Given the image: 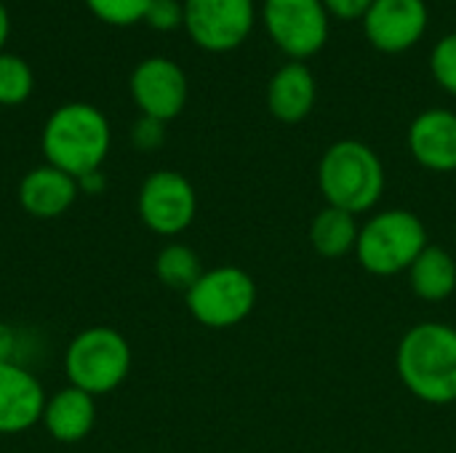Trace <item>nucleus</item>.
Masks as SVG:
<instances>
[{
	"label": "nucleus",
	"instance_id": "1",
	"mask_svg": "<svg viewBox=\"0 0 456 453\" xmlns=\"http://www.w3.org/2000/svg\"><path fill=\"white\" fill-rule=\"evenodd\" d=\"M398 376L403 387L430 406L456 400V328L446 323H419L398 344Z\"/></svg>",
	"mask_w": 456,
	"mask_h": 453
},
{
	"label": "nucleus",
	"instance_id": "2",
	"mask_svg": "<svg viewBox=\"0 0 456 453\" xmlns=\"http://www.w3.org/2000/svg\"><path fill=\"white\" fill-rule=\"evenodd\" d=\"M112 131L102 109L86 101H69L51 112L40 144L51 166L80 179L99 171L110 152Z\"/></svg>",
	"mask_w": 456,
	"mask_h": 453
},
{
	"label": "nucleus",
	"instance_id": "3",
	"mask_svg": "<svg viewBox=\"0 0 456 453\" xmlns=\"http://www.w3.org/2000/svg\"><path fill=\"white\" fill-rule=\"evenodd\" d=\"M318 187L326 206L358 216L379 203L385 192V166L369 144L339 139L318 163Z\"/></svg>",
	"mask_w": 456,
	"mask_h": 453
},
{
	"label": "nucleus",
	"instance_id": "4",
	"mask_svg": "<svg viewBox=\"0 0 456 453\" xmlns=\"http://www.w3.org/2000/svg\"><path fill=\"white\" fill-rule=\"evenodd\" d=\"M425 222L406 208L374 214L358 232L355 256L361 267L377 278L409 272L417 256L428 248Z\"/></svg>",
	"mask_w": 456,
	"mask_h": 453
},
{
	"label": "nucleus",
	"instance_id": "5",
	"mask_svg": "<svg viewBox=\"0 0 456 453\" xmlns=\"http://www.w3.org/2000/svg\"><path fill=\"white\" fill-rule=\"evenodd\" d=\"M64 371L69 387L88 395H107L118 390L131 371V347L126 336L107 326L80 331L64 355Z\"/></svg>",
	"mask_w": 456,
	"mask_h": 453
},
{
	"label": "nucleus",
	"instance_id": "6",
	"mask_svg": "<svg viewBox=\"0 0 456 453\" xmlns=\"http://www.w3.org/2000/svg\"><path fill=\"white\" fill-rule=\"evenodd\" d=\"M254 304L256 283L240 267L206 270L187 291V310L206 328H232L254 312Z\"/></svg>",
	"mask_w": 456,
	"mask_h": 453
},
{
	"label": "nucleus",
	"instance_id": "7",
	"mask_svg": "<svg viewBox=\"0 0 456 453\" xmlns=\"http://www.w3.org/2000/svg\"><path fill=\"white\" fill-rule=\"evenodd\" d=\"M265 29L291 59L307 61L329 40V11L323 0H265Z\"/></svg>",
	"mask_w": 456,
	"mask_h": 453
},
{
	"label": "nucleus",
	"instance_id": "8",
	"mask_svg": "<svg viewBox=\"0 0 456 453\" xmlns=\"http://www.w3.org/2000/svg\"><path fill=\"white\" fill-rule=\"evenodd\" d=\"M254 21V0H184V29L211 53H224L246 43Z\"/></svg>",
	"mask_w": 456,
	"mask_h": 453
},
{
	"label": "nucleus",
	"instance_id": "9",
	"mask_svg": "<svg viewBox=\"0 0 456 453\" xmlns=\"http://www.w3.org/2000/svg\"><path fill=\"white\" fill-rule=\"evenodd\" d=\"M136 208L147 230L171 238L192 224L198 211V195L190 179L179 171H155L144 179Z\"/></svg>",
	"mask_w": 456,
	"mask_h": 453
},
{
	"label": "nucleus",
	"instance_id": "10",
	"mask_svg": "<svg viewBox=\"0 0 456 453\" xmlns=\"http://www.w3.org/2000/svg\"><path fill=\"white\" fill-rule=\"evenodd\" d=\"M131 96L142 115L168 123L182 115L187 104V75L176 61L166 56H150L131 72Z\"/></svg>",
	"mask_w": 456,
	"mask_h": 453
},
{
	"label": "nucleus",
	"instance_id": "11",
	"mask_svg": "<svg viewBox=\"0 0 456 453\" xmlns=\"http://www.w3.org/2000/svg\"><path fill=\"white\" fill-rule=\"evenodd\" d=\"M425 0H374L363 16L366 40L382 53H403L428 32Z\"/></svg>",
	"mask_w": 456,
	"mask_h": 453
},
{
	"label": "nucleus",
	"instance_id": "12",
	"mask_svg": "<svg viewBox=\"0 0 456 453\" xmlns=\"http://www.w3.org/2000/svg\"><path fill=\"white\" fill-rule=\"evenodd\" d=\"M45 392L37 376L21 363H0V435L32 430L45 411Z\"/></svg>",
	"mask_w": 456,
	"mask_h": 453
},
{
	"label": "nucleus",
	"instance_id": "13",
	"mask_svg": "<svg viewBox=\"0 0 456 453\" xmlns=\"http://www.w3.org/2000/svg\"><path fill=\"white\" fill-rule=\"evenodd\" d=\"M409 150L428 171H456V112L441 107L419 112L409 125Z\"/></svg>",
	"mask_w": 456,
	"mask_h": 453
},
{
	"label": "nucleus",
	"instance_id": "14",
	"mask_svg": "<svg viewBox=\"0 0 456 453\" xmlns=\"http://www.w3.org/2000/svg\"><path fill=\"white\" fill-rule=\"evenodd\" d=\"M77 195V179L51 163L27 171L19 182V203L35 219H56L67 214Z\"/></svg>",
	"mask_w": 456,
	"mask_h": 453
},
{
	"label": "nucleus",
	"instance_id": "15",
	"mask_svg": "<svg viewBox=\"0 0 456 453\" xmlns=\"http://www.w3.org/2000/svg\"><path fill=\"white\" fill-rule=\"evenodd\" d=\"M318 99V85L307 61H286L267 83V109L275 120L294 125L307 120Z\"/></svg>",
	"mask_w": 456,
	"mask_h": 453
},
{
	"label": "nucleus",
	"instance_id": "16",
	"mask_svg": "<svg viewBox=\"0 0 456 453\" xmlns=\"http://www.w3.org/2000/svg\"><path fill=\"white\" fill-rule=\"evenodd\" d=\"M40 422L53 441L77 443V441L88 438V433L96 425L94 395H88L77 387H64L45 400V411H43Z\"/></svg>",
	"mask_w": 456,
	"mask_h": 453
},
{
	"label": "nucleus",
	"instance_id": "17",
	"mask_svg": "<svg viewBox=\"0 0 456 453\" xmlns=\"http://www.w3.org/2000/svg\"><path fill=\"white\" fill-rule=\"evenodd\" d=\"M409 286L425 302H444L456 291L454 256L441 246H428L409 267Z\"/></svg>",
	"mask_w": 456,
	"mask_h": 453
},
{
	"label": "nucleus",
	"instance_id": "18",
	"mask_svg": "<svg viewBox=\"0 0 456 453\" xmlns=\"http://www.w3.org/2000/svg\"><path fill=\"white\" fill-rule=\"evenodd\" d=\"M358 232H361V227L355 224L353 214L334 208V206H326L323 211L315 214V219L310 224V243H313L318 256L342 259L350 251H355Z\"/></svg>",
	"mask_w": 456,
	"mask_h": 453
},
{
	"label": "nucleus",
	"instance_id": "19",
	"mask_svg": "<svg viewBox=\"0 0 456 453\" xmlns=\"http://www.w3.org/2000/svg\"><path fill=\"white\" fill-rule=\"evenodd\" d=\"M206 270L200 267L198 254L184 246V243H168L166 248H160L158 259H155V275L163 286L174 288V291H190L198 278Z\"/></svg>",
	"mask_w": 456,
	"mask_h": 453
},
{
	"label": "nucleus",
	"instance_id": "20",
	"mask_svg": "<svg viewBox=\"0 0 456 453\" xmlns=\"http://www.w3.org/2000/svg\"><path fill=\"white\" fill-rule=\"evenodd\" d=\"M35 85L29 64L16 53H0V104L16 107L29 99Z\"/></svg>",
	"mask_w": 456,
	"mask_h": 453
},
{
	"label": "nucleus",
	"instance_id": "21",
	"mask_svg": "<svg viewBox=\"0 0 456 453\" xmlns=\"http://www.w3.org/2000/svg\"><path fill=\"white\" fill-rule=\"evenodd\" d=\"M152 0H86L91 13L107 24L128 27L136 21H144V13Z\"/></svg>",
	"mask_w": 456,
	"mask_h": 453
},
{
	"label": "nucleus",
	"instance_id": "22",
	"mask_svg": "<svg viewBox=\"0 0 456 453\" xmlns=\"http://www.w3.org/2000/svg\"><path fill=\"white\" fill-rule=\"evenodd\" d=\"M430 69H433V77L436 83L449 91L452 96H456V32L452 35H444L433 53H430Z\"/></svg>",
	"mask_w": 456,
	"mask_h": 453
},
{
	"label": "nucleus",
	"instance_id": "23",
	"mask_svg": "<svg viewBox=\"0 0 456 453\" xmlns=\"http://www.w3.org/2000/svg\"><path fill=\"white\" fill-rule=\"evenodd\" d=\"M144 21L152 29H160V32L176 29V27L184 24V3H179V0H152L147 13H144Z\"/></svg>",
	"mask_w": 456,
	"mask_h": 453
},
{
	"label": "nucleus",
	"instance_id": "24",
	"mask_svg": "<svg viewBox=\"0 0 456 453\" xmlns=\"http://www.w3.org/2000/svg\"><path fill=\"white\" fill-rule=\"evenodd\" d=\"M131 139L139 150L150 152V150H158L166 139V123L163 120H155V117H147L142 115L136 123H134V131H131Z\"/></svg>",
	"mask_w": 456,
	"mask_h": 453
},
{
	"label": "nucleus",
	"instance_id": "25",
	"mask_svg": "<svg viewBox=\"0 0 456 453\" xmlns=\"http://www.w3.org/2000/svg\"><path fill=\"white\" fill-rule=\"evenodd\" d=\"M371 3L374 0H323L329 16L342 19V21H363Z\"/></svg>",
	"mask_w": 456,
	"mask_h": 453
},
{
	"label": "nucleus",
	"instance_id": "26",
	"mask_svg": "<svg viewBox=\"0 0 456 453\" xmlns=\"http://www.w3.org/2000/svg\"><path fill=\"white\" fill-rule=\"evenodd\" d=\"M0 363H21L19 360V334L8 323H0Z\"/></svg>",
	"mask_w": 456,
	"mask_h": 453
},
{
	"label": "nucleus",
	"instance_id": "27",
	"mask_svg": "<svg viewBox=\"0 0 456 453\" xmlns=\"http://www.w3.org/2000/svg\"><path fill=\"white\" fill-rule=\"evenodd\" d=\"M77 187H80L86 195H96V192L104 187V179H102V174H99V171H94V174L80 176V179H77Z\"/></svg>",
	"mask_w": 456,
	"mask_h": 453
},
{
	"label": "nucleus",
	"instance_id": "28",
	"mask_svg": "<svg viewBox=\"0 0 456 453\" xmlns=\"http://www.w3.org/2000/svg\"><path fill=\"white\" fill-rule=\"evenodd\" d=\"M8 32H11V19H8V11L5 5L0 3V53H3V45L8 40Z\"/></svg>",
	"mask_w": 456,
	"mask_h": 453
}]
</instances>
